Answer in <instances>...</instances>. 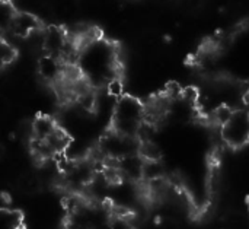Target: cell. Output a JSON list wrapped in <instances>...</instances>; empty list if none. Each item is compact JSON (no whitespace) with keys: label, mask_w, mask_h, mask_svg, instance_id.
<instances>
[{"label":"cell","mask_w":249,"mask_h":229,"mask_svg":"<svg viewBox=\"0 0 249 229\" xmlns=\"http://www.w3.org/2000/svg\"><path fill=\"white\" fill-rule=\"evenodd\" d=\"M15 15H16V10L13 9V6L9 1L3 0L1 9H0V23H1V29L3 31H7L9 29V26H10Z\"/></svg>","instance_id":"9"},{"label":"cell","mask_w":249,"mask_h":229,"mask_svg":"<svg viewBox=\"0 0 249 229\" xmlns=\"http://www.w3.org/2000/svg\"><path fill=\"white\" fill-rule=\"evenodd\" d=\"M39 28L41 23L35 15L28 12H16L7 31L18 38H29L36 31H39Z\"/></svg>","instance_id":"7"},{"label":"cell","mask_w":249,"mask_h":229,"mask_svg":"<svg viewBox=\"0 0 249 229\" xmlns=\"http://www.w3.org/2000/svg\"><path fill=\"white\" fill-rule=\"evenodd\" d=\"M58 129L55 120L48 115H39L34 120L31 126V139L32 140H47L50 139Z\"/></svg>","instance_id":"8"},{"label":"cell","mask_w":249,"mask_h":229,"mask_svg":"<svg viewBox=\"0 0 249 229\" xmlns=\"http://www.w3.org/2000/svg\"><path fill=\"white\" fill-rule=\"evenodd\" d=\"M18 56V51L16 48L6 39L1 41V45H0V58H1V64L3 66H7V64H12L15 61Z\"/></svg>","instance_id":"10"},{"label":"cell","mask_w":249,"mask_h":229,"mask_svg":"<svg viewBox=\"0 0 249 229\" xmlns=\"http://www.w3.org/2000/svg\"><path fill=\"white\" fill-rule=\"evenodd\" d=\"M74 66L90 86H107L118 77L117 47L101 37L82 42Z\"/></svg>","instance_id":"1"},{"label":"cell","mask_w":249,"mask_h":229,"mask_svg":"<svg viewBox=\"0 0 249 229\" xmlns=\"http://www.w3.org/2000/svg\"><path fill=\"white\" fill-rule=\"evenodd\" d=\"M6 1H7V0H6Z\"/></svg>","instance_id":"13"},{"label":"cell","mask_w":249,"mask_h":229,"mask_svg":"<svg viewBox=\"0 0 249 229\" xmlns=\"http://www.w3.org/2000/svg\"><path fill=\"white\" fill-rule=\"evenodd\" d=\"M222 139L231 148H242L249 143V111L235 110L229 121L220 129Z\"/></svg>","instance_id":"4"},{"label":"cell","mask_w":249,"mask_h":229,"mask_svg":"<svg viewBox=\"0 0 249 229\" xmlns=\"http://www.w3.org/2000/svg\"><path fill=\"white\" fill-rule=\"evenodd\" d=\"M111 229H134V227L123 216H118L114 221H111Z\"/></svg>","instance_id":"11"},{"label":"cell","mask_w":249,"mask_h":229,"mask_svg":"<svg viewBox=\"0 0 249 229\" xmlns=\"http://www.w3.org/2000/svg\"><path fill=\"white\" fill-rule=\"evenodd\" d=\"M115 167L118 175L124 181L130 183H140L143 181V174H144V164L146 161L140 153L130 155L125 158H121L118 161H109Z\"/></svg>","instance_id":"5"},{"label":"cell","mask_w":249,"mask_h":229,"mask_svg":"<svg viewBox=\"0 0 249 229\" xmlns=\"http://www.w3.org/2000/svg\"><path fill=\"white\" fill-rule=\"evenodd\" d=\"M144 123L146 107L140 102V99L130 95H123L117 99L111 117V130L139 139V133Z\"/></svg>","instance_id":"2"},{"label":"cell","mask_w":249,"mask_h":229,"mask_svg":"<svg viewBox=\"0 0 249 229\" xmlns=\"http://www.w3.org/2000/svg\"><path fill=\"white\" fill-rule=\"evenodd\" d=\"M99 153L105 161H118L121 158L136 155L140 152V139L124 136L114 130H109L98 145Z\"/></svg>","instance_id":"3"},{"label":"cell","mask_w":249,"mask_h":229,"mask_svg":"<svg viewBox=\"0 0 249 229\" xmlns=\"http://www.w3.org/2000/svg\"><path fill=\"white\" fill-rule=\"evenodd\" d=\"M247 206H248V212H249V199H248V202H247Z\"/></svg>","instance_id":"12"},{"label":"cell","mask_w":249,"mask_h":229,"mask_svg":"<svg viewBox=\"0 0 249 229\" xmlns=\"http://www.w3.org/2000/svg\"><path fill=\"white\" fill-rule=\"evenodd\" d=\"M66 69H67V64L61 58L50 56V54H42L36 64L38 75L47 83H60L64 79Z\"/></svg>","instance_id":"6"}]
</instances>
